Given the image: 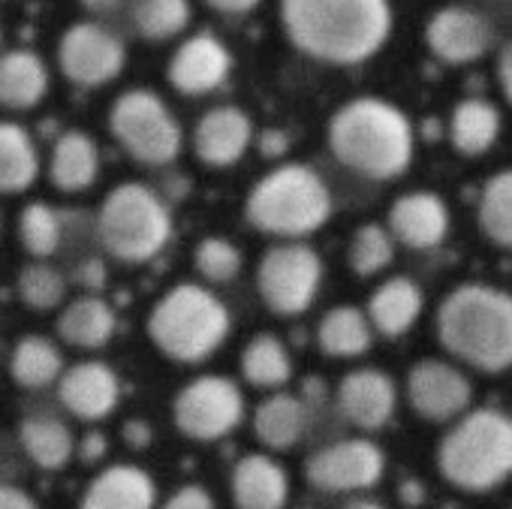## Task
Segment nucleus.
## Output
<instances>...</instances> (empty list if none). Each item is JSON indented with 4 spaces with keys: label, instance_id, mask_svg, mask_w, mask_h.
Here are the masks:
<instances>
[{
    "label": "nucleus",
    "instance_id": "58836bf2",
    "mask_svg": "<svg viewBox=\"0 0 512 509\" xmlns=\"http://www.w3.org/2000/svg\"><path fill=\"white\" fill-rule=\"evenodd\" d=\"M163 509H214V497L202 485H184L166 500Z\"/></svg>",
    "mask_w": 512,
    "mask_h": 509
},
{
    "label": "nucleus",
    "instance_id": "dca6fc26",
    "mask_svg": "<svg viewBox=\"0 0 512 509\" xmlns=\"http://www.w3.org/2000/svg\"><path fill=\"white\" fill-rule=\"evenodd\" d=\"M253 139V121L238 106L208 109L193 130V151L205 166H232Z\"/></svg>",
    "mask_w": 512,
    "mask_h": 509
},
{
    "label": "nucleus",
    "instance_id": "c03bdc74",
    "mask_svg": "<svg viewBox=\"0 0 512 509\" xmlns=\"http://www.w3.org/2000/svg\"><path fill=\"white\" fill-rule=\"evenodd\" d=\"M82 452H85V458H88V461L100 458V455L106 452V437H100V434H91V437L85 440Z\"/></svg>",
    "mask_w": 512,
    "mask_h": 509
},
{
    "label": "nucleus",
    "instance_id": "f3484780",
    "mask_svg": "<svg viewBox=\"0 0 512 509\" xmlns=\"http://www.w3.org/2000/svg\"><path fill=\"white\" fill-rule=\"evenodd\" d=\"M58 395H61V404L73 416L85 422H97V419H106L118 407L121 383L109 365L79 362L58 377Z\"/></svg>",
    "mask_w": 512,
    "mask_h": 509
},
{
    "label": "nucleus",
    "instance_id": "7ed1b4c3",
    "mask_svg": "<svg viewBox=\"0 0 512 509\" xmlns=\"http://www.w3.org/2000/svg\"><path fill=\"white\" fill-rule=\"evenodd\" d=\"M443 350L482 374L512 368V296L488 284L455 287L437 311Z\"/></svg>",
    "mask_w": 512,
    "mask_h": 509
},
{
    "label": "nucleus",
    "instance_id": "e433bc0d",
    "mask_svg": "<svg viewBox=\"0 0 512 509\" xmlns=\"http://www.w3.org/2000/svg\"><path fill=\"white\" fill-rule=\"evenodd\" d=\"M67 296V278L49 263H31L19 272V299L31 311H52Z\"/></svg>",
    "mask_w": 512,
    "mask_h": 509
},
{
    "label": "nucleus",
    "instance_id": "9d476101",
    "mask_svg": "<svg viewBox=\"0 0 512 509\" xmlns=\"http://www.w3.org/2000/svg\"><path fill=\"white\" fill-rule=\"evenodd\" d=\"M175 425L193 440H220L238 428L244 416L241 389L229 377H199L175 398Z\"/></svg>",
    "mask_w": 512,
    "mask_h": 509
},
{
    "label": "nucleus",
    "instance_id": "c756f323",
    "mask_svg": "<svg viewBox=\"0 0 512 509\" xmlns=\"http://www.w3.org/2000/svg\"><path fill=\"white\" fill-rule=\"evenodd\" d=\"M19 437H22V449L28 452V458L43 470H61L76 452L73 431L52 416L25 419Z\"/></svg>",
    "mask_w": 512,
    "mask_h": 509
},
{
    "label": "nucleus",
    "instance_id": "f8f14e48",
    "mask_svg": "<svg viewBox=\"0 0 512 509\" xmlns=\"http://www.w3.org/2000/svg\"><path fill=\"white\" fill-rule=\"evenodd\" d=\"M386 455L377 443L353 437L338 440L308 458V482L323 491H362L380 482Z\"/></svg>",
    "mask_w": 512,
    "mask_h": 509
},
{
    "label": "nucleus",
    "instance_id": "2f4dec72",
    "mask_svg": "<svg viewBox=\"0 0 512 509\" xmlns=\"http://www.w3.org/2000/svg\"><path fill=\"white\" fill-rule=\"evenodd\" d=\"M241 374L250 386L281 389L293 374V362L284 341H278L275 335H256L241 353Z\"/></svg>",
    "mask_w": 512,
    "mask_h": 509
},
{
    "label": "nucleus",
    "instance_id": "7c9ffc66",
    "mask_svg": "<svg viewBox=\"0 0 512 509\" xmlns=\"http://www.w3.org/2000/svg\"><path fill=\"white\" fill-rule=\"evenodd\" d=\"M13 380L25 389H43L55 383L64 374V359L61 350L40 335H28L16 344L13 359H10Z\"/></svg>",
    "mask_w": 512,
    "mask_h": 509
},
{
    "label": "nucleus",
    "instance_id": "412c9836",
    "mask_svg": "<svg viewBox=\"0 0 512 509\" xmlns=\"http://www.w3.org/2000/svg\"><path fill=\"white\" fill-rule=\"evenodd\" d=\"M154 479L136 464L106 467L85 491L82 509H154Z\"/></svg>",
    "mask_w": 512,
    "mask_h": 509
},
{
    "label": "nucleus",
    "instance_id": "6e6552de",
    "mask_svg": "<svg viewBox=\"0 0 512 509\" xmlns=\"http://www.w3.org/2000/svg\"><path fill=\"white\" fill-rule=\"evenodd\" d=\"M115 142L145 166H166L181 151V127L169 106L145 88L121 94L109 112Z\"/></svg>",
    "mask_w": 512,
    "mask_h": 509
},
{
    "label": "nucleus",
    "instance_id": "f704fd0d",
    "mask_svg": "<svg viewBox=\"0 0 512 509\" xmlns=\"http://www.w3.org/2000/svg\"><path fill=\"white\" fill-rule=\"evenodd\" d=\"M61 217L52 205L46 202H31L22 217H19V238H22V247L31 253L37 260H46L52 253L61 247Z\"/></svg>",
    "mask_w": 512,
    "mask_h": 509
},
{
    "label": "nucleus",
    "instance_id": "6ab92c4d",
    "mask_svg": "<svg viewBox=\"0 0 512 509\" xmlns=\"http://www.w3.org/2000/svg\"><path fill=\"white\" fill-rule=\"evenodd\" d=\"M449 232V211L437 193H404L389 208V235L413 250L437 247Z\"/></svg>",
    "mask_w": 512,
    "mask_h": 509
},
{
    "label": "nucleus",
    "instance_id": "37998d69",
    "mask_svg": "<svg viewBox=\"0 0 512 509\" xmlns=\"http://www.w3.org/2000/svg\"><path fill=\"white\" fill-rule=\"evenodd\" d=\"M121 4H124V0H82V7H85V10H91V13H97V16H103V13H115Z\"/></svg>",
    "mask_w": 512,
    "mask_h": 509
},
{
    "label": "nucleus",
    "instance_id": "4be33fe9",
    "mask_svg": "<svg viewBox=\"0 0 512 509\" xmlns=\"http://www.w3.org/2000/svg\"><path fill=\"white\" fill-rule=\"evenodd\" d=\"M422 314V290L410 278H389L368 302V323L383 338H401Z\"/></svg>",
    "mask_w": 512,
    "mask_h": 509
},
{
    "label": "nucleus",
    "instance_id": "b1692460",
    "mask_svg": "<svg viewBox=\"0 0 512 509\" xmlns=\"http://www.w3.org/2000/svg\"><path fill=\"white\" fill-rule=\"evenodd\" d=\"M97 172H100V151L94 139L82 130H67L52 148V163H49L52 184L64 193H79L97 181Z\"/></svg>",
    "mask_w": 512,
    "mask_h": 509
},
{
    "label": "nucleus",
    "instance_id": "393cba45",
    "mask_svg": "<svg viewBox=\"0 0 512 509\" xmlns=\"http://www.w3.org/2000/svg\"><path fill=\"white\" fill-rule=\"evenodd\" d=\"M115 311L106 299L100 296H82L70 302L61 317H58V335L82 350H97L112 341L115 335Z\"/></svg>",
    "mask_w": 512,
    "mask_h": 509
},
{
    "label": "nucleus",
    "instance_id": "a19ab883",
    "mask_svg": "<svg viewBox=\"0 0 512 509\" xmlns=\"http://www.w3.org/2000/svg\"><path fill=\"white\" fill-rule=\"evenodd\" d=\"M0 509H37V503L16 485H0Z\"/></svg>",
    "mask_w": 512,
    "mask_h": 509
},
{
    "label": "nucleus",
    "instance_id": "72a5a7b5",
    "mask_svg": "<svg viewBox=\"0 0 512 509\" xmlns=\"http://www.w3.org/2000/svg\"><path fill=\"white\" fill-rule=\"evenodd\" d=\"M139 37L163 43L178 37L190 25V0H139L133 10Z\"/></svg>",
    "mask_w": 512,
    "mask_h": 509
},
{
    "label": "nucleus",
    "instance_id": "cd10ccee",
    "mask_svg": "<svg viewBox=\"0 0 512 509\" xmlns=\"http://www.w3.org/2000/svg\"><path fill=\"white\" fill-rule=\"evenodd\" d=\"M374 341V329L365 317V311L353 305L332 308L317 329V344L332 359H356L362 356Z\"/></svg>",
    "mask_w": 512,
    "mask_h": 509
},
{
    "label": "nucleus",
    "instance_id": "c9c22d12",
    "mask_svg": "<svg viewBox=\"0 0 512 509\" xmlns=\"http://www.w3.org/2000/svg\"><path fill=\"white\" fill-rule=\"evenodd\" d=\"M395 257V238L380 223H365L350 241V269L362 278L383 272Z\"/></svg>",
    "mask_w": 512,
    "mask_h": 509
},
{
    "label": "nucleus",
    "instance_id": "473e14b6",
    "mask_svg": "<svg viewBox=\"0 0 512 509\" xmlns=\"http://www.w3.org/2000/svg\"><path fill=\"white\" fill-rule=\"evenodd\" d=\"M479 226L488 241L512 247V169L485 181L479 193Z\"/></svg>",
    "mask_w": 512,
    "mask_h": 509
},
{
    "label": "nucleus",
    "instance_id": "49530a36",
    "mask_svg": "<svg viewBox=\"0 0 512 509\" xmlns=\"http://www.w3.org/2000/svg\"><path fill=\"white\" fill-rule=\"evenodd\" d=\"M344 509H383V503H377V500H368V497H359V500H350Z\"/></svg>",
    "mask_w": 512,
    "mask_h": 509
},
{
    "label": "nucleus",
    "instance_id": "ea45409f",
    "mask_svg": "<svg viewBox=\"0 0 512 509\" xmlns=\"http://www.w3.org/2000/svg\"><path fill=\"white\" fill-rule=\"evenodd\" d=\"M497 82H500L503 97L512 103V40L500 49V58H497Z\"/></svg>",
    "mask_w": 512,
    "mask_h": 509
},
{
    "label": "nucleus",
    "instance_id": "79ce46f5",
    "mask_svg": "<svg viewBox=\"0 0 512 509\" xmlns=\"http://www.w3.org/2000/svg\"><path fill=\"white\" fill-rule=\"evenodd\" d=\"M205 4L226 16H244V13H253L263 0H205Z\"/></svg>",
    "mask_w": 512,
    "mask_h": 509
},
{
    "label": "nucleus",
    "instance_id": "a18cd8bd",
    "mask_svg": "<svg viewBox=\"0 0 512 509\" xmlns=\"http://www.w3.org/2000/svg\"><path fill=\"white\" fill-rule=\"evenodd\" d=\"M263 145H266V154H281L287 142H284V136H281V133H269Z\"/></svg>",
    "mask_w": 512,
    "mask_h": 509
},
{
    "label": "nucleus",
    "instance_id": "bb28decb",
    "mask_svg": "<svg viewBox=\"0 0 512 509\" xmlns=\"http://www.w3.org/2000/svg\"><path fill=\"white\" fill-rule=\"evenodd\" d=\"M497 136H500V112L488 100L470 97L455 106L449 121V139L458 154L479 157L494 145Z\"/></svg>",
    "mask_w": 512,
    "mask_h": 509
},
{
    "label": "nucleus",
    "instance_id": "a211bd4d",
    "mask_svg": "<svg viewBox=\"0 0 512 509\" xmlns=\"http://www.w3.org/2000/svg\"><path fill=\"white\" fill-rule=\"evenodd\" d=\"M395 383L389 374L377 371V368H359L353 374H347L338 386V410L365 431H377L383 428L392 413H395Z\"/></svg>",
    "mask_w": 512,
    "mask_h": 509
},
{
    "label": "nucleus",
    "instance_id": "aec40b11",
    "mask_svg": "<svg viewBox=\"0 0 512 509\" xmlns=\"http://www.w3.org/2000/svg\"><path fill=\"white\" fill-rule=\"evenodd\" d=\"M290 482L269 455H244L232 470V500L238 509H284Z\"/></svg>",
    "mask_w": 512,
    "mask_h": 509
},
{
    "label": "nucleus",
    "instance_id": "20e7f679",
    "mask_svg": "<svg viewBox=\"0 0 512 509\" xmlns=\"http://www.w3.org/2000/svg\"><path fill=\"white\" fill-rule=\"evenodd\" d=\"M440 476L461 491H491L512 476V416L494 407L464 413L437 449Z\"/></svg>",
    "mask_w": 512,
    "mask_h": 509
},
{
    "label": "nucleus",
    "instance_id": "1a4fd4ad",
    "mask_svg": "<svg viewBox=\"0 0 512 509\" xmlns=\"http://www.w3.org/2000/svg\"><path fill=\"white\" fill-rule=\"evenodd\" d=\"M323 263L320 253L302 241H284L263 253L256 269V287L263 302L278 317H299L320 293Z\"/></svg>",
    "mask_w": 512,
    "mask_h": 509
},
{
    "label": "nucleus",
    "instance_id": "4468645a",
    "mask_svg": "<svg viewBox=\"0 0 512 509\" xmlns=\"http://www.w3.org/2000/svg\"><path fill=\"white\" fill-rule=\"evenodd\" d=\"M425 43L434 58L458 67V64L479 61L494 43V31H491L488 19L476 10L443 7L431 16V22L425 28Z\"/></svg>",
    "mask_w": 512,
    "mask_h": 509
},
{
    "label": "nucleus",
    "instance_id": "c85d7f7f",
    "mask_svg": "<svg viewBox=\"0 0 512 509\" xmlns=\"http://www.w3.org/2000/svg\"><path fill=\"white\" fill-rule=\"evenodd\" d=\"M40 154L22 124L0 121V193H22L37 181Z\"/></svg>",
    "mask_w": 512,
    "mask_h": 509
},
{
    "label": "nucleus",
    "instance_id": "f257e3e1",
    "mask_svg": "<svg viewBox=\"0 0 512 509\" xmlns=\"http://www.w3.org/2000/svg\"><path fill=\"white\" fill-rule=\"evenodd\" d=\"M287 40L323 64H362L392 34L389 0H281Z\"/></svg>",
    "mask_w": 512,
    "mask_h": 509
},
{
    "label": "nucleus",
    "instance_id": "4c0bfd02",
    "mask_svg": "<svg viewBox=\"0 0 512 509\" xmlns=\"http://www.w3.org/2000/svg\"><path fill=\"white\" fill-rule=\"evenodd\" d=\"M193 266L196 272L211 284H229L241 272V250L226 238H202L193 250Z\"/></svg>",
    "mask_w": 512,
    "mask_h": 509
},
{
    "label": "nucleus",
    "instance_id": "a878e982",
    "mask_svg": "<svg viewBox=\"0 0 512 509\" xmlns=\"http://www.w3.org/2000/svg\"><path fill=\"white\" fill-rule=\"evenodd\" d=\"M308 428V410L296 395L278 392L266 398L253 413V431L269 449H290Z\"/></svg>",
    "mask_w": 512,
    "mask_h": 509
},
{
    "label": "nucleus",
    "instance_id": "f03ea898",
    "mask_svg": "<svg viewBox=\"0 0 512 509\" xmlns=\"http://www.w3.org/2000/svg\"><path fill=\"white\" fill-rule=\"evenodd\" d=\"M329 148L347 169L389 181L404 175L413 160V127L398 106L380 97H356L332 115Z\"/></svg>",
    "mask_w": 512,
    "mask_h": 509
},
{
    "label": "nucleus",
    "instance_id": "0eeeda50",
    "mask_svg": "<svg viewBox=\"0 0 512 509\" xmlns=\"http://www.w3.org/2000/svg\"><path fill=\"white\" fill-rule=\"evenodd\" d=\"M97 235L115 260L148 263L172 238V214L151 187L127 181L103 199Z\"/></svg>",
    "mask_w": 512,
    "mask_h": 509
},
{
    "label": "nucleus",
    "instance_id": "39448f33",
    "mask_svg": "<svg viewBox=\"0 0 512 509\" xmlns=\"http://www.w3.org/2000/svg\"><path fill=\"white\" fill-rule=\"evenodd\" d=\"M244 214L266 235L302 238L332 217V193L311 166L287 163L253 184Z\"/></svg>",
    "mask_w": 512,
    "mask_h": 509
},
{
    "label": "nucleus",
    "instance_id": "2eb2a0df",
    "mask_svg": "<svg viewBox=\"0 0 512 509\" xmlns=\"http://www.w3.org/2000/svg\"><path fill=\"white\" fill-rule=\"evenodd\" d=\"M232 55L214 34H196L178 46L166 67L169 85L184 97H202L229 79Z\"/></svg>",
    "mask_w": 512,
    "mask_h": 509
},
{
    "label": "nucleus",
    "instance_id": "ddd939ff",
    "mask_svg": "<svg viewBox=\"0 0 512 509\" xmlns=\"http://www.w3.org/2000/svg\"><path fill=\"white\" fill-rule=\"evenodd\" d=\"M473 398L470 380L440 359L416 362L407 374V401L428 422H449L467 413Z\"/></svg>",
    "mask_w": 512,
    "mask_h": 509
},
{
    "label": "nucleus",
    "instance_id": "423d86ee",
    "mask_svg": "<svg viewBox=\"0 0 512 509\" xmlns=\"http://www.w3.org/2000/svg\"><path fill=\"white\" fill-rule=\"evenodd\" d=\"M226 305L199 284L172 287L148 317V335L175 362H205L229 335Z\"/></svg>",
    "mask_w": 512,
    "mask_h": 509
},
{
    "label": "nucleus",
    "instance_id": "9b49d317",
    "mask_svg": "<svg viewBox=\"0 0 512 509\" xmlns=\"http://www.w3.org/2000/svg\"><path fill=\"white\" fill-rule=\"evenodd\" d=\"M58 64L73 85L100 88L118 79V73L127 64V49L109 28L94 22H79L67 28V34L61 37Z\"/></svg>",
    "mask_w": 512,
    "mask_h": 509
},
{
    "label": "nucleus",
    "instance_id": "5701e85b",
    "mask_svg": "<svg viewBox=\"0 0 512 509\" xmlns=\"http://www.w3.org/2000/svg\"><path fill=\"white\" fill-rule=\"evenodd\" d=\"M49 91V67L37 52L13 49L0 55V106L34 109Z\"/></svg>",
    "mask_w": 512,
    "mask_h": 509
}]
</instances>
